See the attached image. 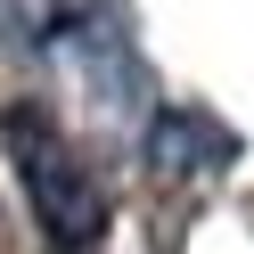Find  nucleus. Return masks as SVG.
Here are the masks:
<instances>
[{
  "mask_svg": "<svg viewBox=\"0 0 254 254\" xmlns=\"http://www.w3.org/2000/svg\"><path fill=\"white\" fill-rule=\"evenodd\" d=\"M0 139H8V164H17V189L33 205V221L50 230L58 254H90L115 221V197H107L99 164L74 148V131L50 115L41 99H17L0 115Z\"/></svg>",
  "mask_w": 254,
  "mask_h": 254,
  "instance_id": "f257e3e1",
  "label": "nucleus"
}]
</instances>
